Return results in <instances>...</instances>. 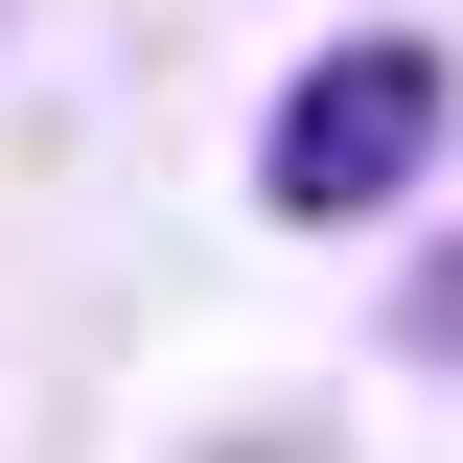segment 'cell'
I'll return each instance as SVG.
<instances>
[{
    "label": "cell",
    "instance_id": "6da1fadb",
    "mask_svg": "<svg viewBox=\"0 0 463 463\" xmlns=\"http://www.w3.org/2000/svg\"><path fill=\"white\" fill-rule=\"evenodd\" d=\"M440 116H463V70L417 47V24H371V47H325L255 116V209L279 232H394L417 185H440Z\"/></svg>",
    "mask_w": 463,
    "mask_h": 463
},
{
    "label": "cell",
    "instance_id": "7a4b0ae2",
    "mask_svg": "<svg viewBox=\"0 0 463 463\" xmlns=\"http://www.w3.org/2000/svg\"><path fill=\"white\" fill-rule=\"evenodd\" d=\"M394 347H440V371H463V255H417V301H394Z\"/></svg>",
    "mask_w": 463,
    "mask_h": 463
}]
</instances>
